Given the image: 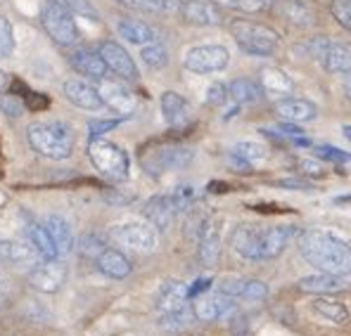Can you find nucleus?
Listing matches in <instances>:
<instances>
[{"label":"nucleus","mask_w":351,"mask_h":336,"mask_svg":"<svg viewBox=\"0 0 351 336\" xmlns=\"http://www.w3.org/2000/svg\"><path fill=\"white\" fill-rule=\"evenodd\" d=\"M261 232L263 227H256L252 223H242L237 225L230 235V246L240 258L250 263H263V253H261Z\"/></svg>","instance_id":"obj_13"},{"label":"nucleus","mask_w":351,"mask_h":336,"mask_svg":"<svg viewBox=\"0 0 351 336\" xmlns=\"http://www.w3.org/2000/svg\"><path fill=\"white\" fill-rule=\"evenodd\" d=\"M211 284H214V280H211V277H197V280H195L188 287V298L193 301V298L202 296V294H206L211 289Z\"/></svg>","instance_id":"obj_51"},{"label":"nucleus","mask_w":351,"mask_h":336,"mask_svg":"<svg viewBox=\"0 0 351 336\" xmlns=\"http://www.w3.org/2000/svg\"><path fill=\"white\" fill-rule=\"evenodd\" d=\"M223 220L219 216L204 218L197 235V258L204 268H214L221 256V232H223Z\"/></svg>","instance_id":"obj_11"},{"label":"nucleus","mask_w":351,"mask_h":336,"mask_svg":"<svg viewBox=\"0 0 351 336\" xmlns=\"http://www.w3.org/2000/svg\"><path fill=\"white\" fill-rule=\"evenodd\" d=\"M214 5H223L228 10L235 12H245V14H256V12H266L276 5V0H211Z\"/></svg>","instance_id":"obj_36"},{"label":"nucleus","mask_w":351,"mask_h":336,"mask_svg":"<svg viewBox=\"0 0 351 336\" xmlns=\"http://www.w3.org/2000/svg\"><path fill=\"white\" fill-rule=\"evenodd\" d=\"M95 88L100 92V100L107 107H112L117 114H121V116H131L133 109H136V97H133V92L121 81H114L107 76V79L97 81Z\"/></svg>","instance_id":"obj_15"},{"label":"nucleus","mask_w":351,"mask_h":336,"mask_svg":"<svg viewBox=\"0 0 351 336\" xmlns=\"http://www.w3.org/2000/svg\"><path fill=\"white\" fill-rule=\"evenodd\" d=\"M117 3L128 10H136V12H164V0H117Z\"/></svg>","instance_id":"obj_46"},{"label":"nucleus","mask_w":351,"mask_h":336,"mask_svg":"<svg viewBox=\"0 0 351 336\" xmlns=\"http://www.w3.org/2000/svg\"><path fill=\"white\" fill-rule=\"evenodd\" d=\"M273 185H278V188H282V190H311V183L302 178H282V180H276Z\"/></svg>","instance_id":"obj_53"},{"label":"nucleus","mask_w":351,"mask_h":336,"mask_svg":"<svg viewBox=\"0 0 351 336\" xmlns=\"http://www.w3.org/2000/svg\"><path fill=\"white\" fill-rule=\"evenodd\" d=\"M188 284L180 280H167L162 282L157 292V301H154V308L159 310V315L164 313H176V310L188 306Z\"/></svg>","instance_id":"obj_20"},{"label":"nucleus","mask_w":351,"mask_h":336,"mask_svg":"<svg viewBox=\"0 0 351 336\" xmlns=\"http://www.w3.org/2000/svg\"><path fill=\"white\" fill-rule=\"evenodd\" d=\"M79 251L84 253L86 258H97L102 251L107 249V244H105V240H102L100 235H84L79 240Z\"/></svg>","instance_id":"obj_42"},{"label":"nucleus","mask_w":351,"mask_h":336,"mask_svg":"<svg viewBox=\"0 0 351 336\" xmlns=\"http://www.w3.org/2000/svg\"><path fill=\"white\" fill-rule=\"evenodd\" d=\"M159 107H162V114L167 118L169 126H183L185 121L190 118V105L183 95L173 90H167L159 100Z\"/></svg>","instance_id":"obj_29"},{"label":"nucleus","mask_w":351,"mask_h":336,"mask_svg":"<svg viewBox=\"0 0 351 336\" xmlns=\"http://www.w3.org/2000/svg\"><path fill=\"white\" fill-rule=\"evenodd\" d=\"M230 34H233L237 48L252 57H271L276 55L278 45H280V36L276 29L259 22H250V19L230 22Z\"/></svg>","instance_id":"obj_3"},{"label":"nucleus","mask_w":351,"mask_h":336,"mask_svg":"<svg viewBox=\"0 0 351 336\" xmlns=\"http://www.w3.org/2000/svg\"><path fill=\"white\" fill-rule=\"evenodd\" d=\"M245 284L247 280L242 277H223L219 284H216V292L223 294V296H230V298H242V292H245Z\"/></svg>","instance_id":"obj_44"},{"label":"nucleus","mask_w":351,"mask_h":336,"mask_svg":"<svg viewBox=\"0 0 351 336\" xmlns=\"http://www.w3.org/2000/svg\"><path fill=\"white\" fill-rule=\"evenodd\" d=\"M27 242L31 246H34L36 251H38V256L43 258V261H55V258L60 256L58 249H55L53 240H50V235L45 232V227L40 225H29L27 227Z\"/></svg>","instance_id":"obj_32"},{"label":"nucleus","mask_w":351,"mask_h":336,"mask_svg":"<svg viewBox=\"0 0 351 336\" xmlns=\"http://www.w3.org/2000/svg\"><path fill=\"white\" fill-rule=\"evenodd\" d=\"M195 196H197V192H195L193 185L183 183V185H176L173 192L169 194V199H171L176 214H183V211H188L195 204Z\"/></svg>","instance_id":"obj_38"},{"label":"nucleus","mask_w":351,"mask_h":336,"mask_svg":"<svg viewBox=\"0 0 351 336\" xmlns=\"http://www.w3.org/2000/svg\"><path fill=\"white\" fill-rule=\"evenodd\" d=\"M313 154L323 161L330 164H351V154L344 152V149L335 147V144H311Z\"/></svg>","instance_id":"obj_39"},{"label":"nucleus","mask_w":351,"mask_h":336,"mask_svg":"<svg viewBox=\"0 0 351 336\" xmlns=\"http://www.w3.org/2000/svg\"><path fill=\"white\" fill-rule=\"evenodd\" d=\"M66 280V266L62 261H43L29 270V284L43 294H55Z\"/></svg>","instance_id":"obj_14"},{"label":"nucleus","mask_w":351,"mask_h":336,"mask_svg":"<svg viewBox=\"0 0 351 336\" xmlns=\"http://www.w3.org/2000/svg\"><path fill=\"white\" fill-rule=\"evenodd\" d=\"M297 168L299 173L304 175H313V178H325V170L318 161H313V159H297Z\"/></svg>","instance_id":"obj_50"},{"label":"nucleus","mask_w":351,"mask_h":336,"mask_svg":"<svg viewBox=\"0 0 351 336\" xmlns=\"http://www.w3.org/2000/svg\"><path fill=\"white\" fill-rule=\"evenodd\" d=\"M180 19L193 27H221L223 14L211 0H183L178 10Z\"/></svg>","instance_id":"obj_16"},{"label":"nucleus","mask_w":351,"mask_h":336,"mask_svg":"<svg viewBox=\"0 0 351 336\" xmlns=\"http://www.w3.org/2000/svg\"><path fill=\"white\" fill-rule=\"evenodd\" d=\"M261 86L252 79H235L228 86V95L233 97L237 105H252L261 97Z\"/></svg>","instance_id":"obj_33"},{"label":"nucleus","mask_w":351,"mask_h":336,"mask_svg":"<svg viewBox=\"0 0 351 336\" xmlns=\"http://www.w3.org/2000/svg\"><path fill=\"white\" fill-rule=\"evenodd\" d=\"M193 161V149L183 147V144L176 142H159V144H149L141 152V164L145 168V173L149 175H162L167 170L183 168Z\"/></svg>","instance_id":"obj_5"},{"label":"nucleus","mask_w":351,"mask_h":336,"mask_svg":"<svg viewBox=\"0 0 351 336\" xmlns=\"http://www.w3.org/2000/svg\"><path fill=\"white\" fill-rule=\"evenodd\" d=\"M193 313L195 320L202 322H214V320H223L237 313V301L223 294H202V296L193 298Z\"/></svg>","instance_id":"obj_12"},{"label":"nucleus","mask_w":351,"mask_h":336,"mask_svg":"<svg viewBox=\"0 0 351 336\" xmlns=\"http://www.w3.org/2000/svg\"><path fill=\"white\" fill-rule=\"evenodd\" d=\"M88 157H90L93 166L112 183H123L128 178L131 161H128V154L119 144L97 138V140H90V144H88Z\"/></svg>","instance_id":"obj_6"},{"label":"nucleus","mask_w":351,"mask_h":336,"mask_svg":"<svg viewBox=\"0 0 351 336\" xmlns=\"http://www.w3.org/2000/svg\"><path fill=\"white\" fill-rule=\"evenodd\" d=\"M102 196H105V199L110 201V204H114V206H123V204H128V201L133 199L131 194H121V192H117V190H114V192L110 190V192H105Z\"/></svg>","instance_id":"obj_54"},{"label":"nucleus","mask_w":351,"mask_h":336,"mask_svg":"<svg viewBox=\"0 0 351 336\" xmlns=\"http://www.w3.org/2000/svg\"><path fill=\"white\" fill-rule=\"evenodd\" d=\"M143 216H145L147 223L154 225L157 230H169V225L173 223V218L178 214H176L169 194H154L152 199H147L145 209H143Z\"/></svg>","instance_id":"obj_23"},{"label":"nucleus","mask_w":351,"mask_h":336,"mask_svg":"<svg viewBox=\"0 0 351 336\" xmlns=\"http://www.w3.org/2000/svg\"><path fill=\"white\" fill-rule=\"evenodd\" d=\"M119 36H123V40L133 45H149L157 40V34L149 24L141 22V19H119L117 24Z\"/></svg>","instance_id":"obj_30"},{"label":"nucleus","mask_w":351,"mask_h":336,"mask_svg":"<svg viewBox=\"0 0 351 336\" xmlns=\"http://www.w3.org/2000/svg\"><path fill=\"white\" fill-rule=\"evenodd\" d=\"M95 263H97V270L110 277V280H126L133 272L131 261L119 249H105L95 258Z\"/></svg>","instance_id":"obj_25"},{"label":"nucleus","mask_w":351,"mask_h":336,"mask_svg":"<svg viewBox=\"0 0 351 336\" xmlns=\"http://www.w3.org/2000/svg\"><path fill=\"white\" fill-rule=\"evenodd\" d=\"M302 48H304V53L308 57H313L328 74H335V76H339V79H344V83L351 88V45L318 36V38H308Z\"/></svg>","instance_id":"obj_4"},{"label":"nucleus","mask_w":351,"mask_h":336,"mask_svg":"<svg viewBox=\"0 0 351 336\" xmlns=\"http://www.w3.org/2000/svg\"><path fill=\"white\" fill-rule=\"evenodd\" d=\"M40 261L38 251L29 242H0V263H8L12 268L31 270Z\"/></svg>","instance_id":"obj_19"},{"label":"nucleus","mask_w":351,"mask_h":336,"mask_svg":"<svg viewBox=\"0 0 351 336\" xmlns=\"http://www.w3.org/2000/svg\"><path fill=\"white\" fill-rule=\"evenodd\" d=\"M62 92H64V97L71 102V105L81 107V109L100 112L102 107H105V102L100 100V92H97V88L90 86L84 79L64 81V86H62Z\"/></svg>","instance_id":"obj_17"},{"label":"nucleus","mask_w":351,"mask_h":336,"mask_svg":"<svg viewBox=\"0 0 351 336\" xmlns=\"http://www.w3.org/2000/svg\"><path fill=\"white\" fill-rule=\"evenodd\" d=\"M112 240L138 253H152L159 244V230L143 220H128L112 227Z\"/></svg>","instance_id":"obj_8"},{"label":"nucleus","mask_w":351,"mask_h":336,"mask_svg":"<svg viewBox=\"0 0 351 336\" xmlns=\"http://www.w3.org/2000/svg\"><path fill=\"white\" fill-rule=\"evenodd\" d=\"M330 12L335 22L351 34V0H330Z\"/></svg>","instance_id":"obj_41"},{"label":"nucleus","mask_w":351,"mask_h":336,"mask_svg":"<svg viewBox=\"0 0 351 336\" xmlns=\"http://www.w3.org/2000/svg\"><path fill=\"white\" fill-rule=\"evenodd\" d=\"M141 60L145 62V66H149L152 71H159L169 64V53L159 40H154V43H149V45H143Z\"/></svg>","instance_id":"obj_37"},{"label":"nucleus","mask_w":351,"mask_h":336,"mask_svg":"<svg viewBox=\"0 0 351 336\" xmlns=\"http://www.w3.org/2000/svg\"><path fill=\"white\" fill-rule=\"evenodd\" d=\"M297 237V227L294 225H273V227H263L261 232V253L263 261H273L278 258L282 251L290 246V242Z\"/></svg>","instance_id":"obj_18"},{"label":"nucleus","mask_w":351,"mask_h":336,"mask_svg":"<svg viewBox=\"0 0 351 336\" xmlns=\"http://www.w3.org/2000/svg\"><path fill=\"white\" fill-rule=\"evenodd\" d=\"M97 53H100L102 62H105L107 71H110V74H114L117 79L138 81L136 62H133V57L126 53V48H123V45H119L117 40H102L100 48H97Z\"/></svg>","instance_id":"obj_10"},{"label":"nucleus","mask_w":351,"mask_h":336,"mask_svg":"<svg viewBox=\"0 0 351 336\" xmlns=\"http://www.w3.org/2000/svg\"><path fill=\"white\" fill-rule=\"evenodd\" d=\"M27 140L34 152H38L45 159H53V161L69 159L71 152H74V133L64 121L31 123L27 131Z\"/></svg>","instance_id":"obj_2"},{"label":"nucleus","mask_w":351,"mask_h":336,"mask_svg":"<svg viewBox=\"0 0 351 336\" xmlns=\"http://www.w3.org/2000/svg\"><path fill=\"white\" fill-rule=\"evenodd\" d=\"M228 86L223 83H211L209 88H206V105L211 107H221L226 105V100H228Z\"/></svg>","instance_id":"obj_48"},{"label":"nucleus","mask_w":351,"mask_h":336,"mask_svg":"<svg viewBox=\"0 0 351 336\" xmlns=\"http://www.w3.org/2000/svg\"><path fill=\"white\" fill-rule=\"evenodd\" d=\"M0 107H3L8 116H19V114H22V109H24V102H19L17 97H5V95H0Z\"/></svg>","instance_id":"obj_52"},{"label":"nucleus","mask_w":351,"mask_h":336,"mask_svg":"<svg viewBox=\"0 0 351 336\" xmlns=\"http://www.w3.org/2000/svg\"><path fill=\"white\" fill-rule=\"evenodd\" d=\"M69 62H71V66H74L79 74H84L86 79H90V81H102V79H107V66H105V62H102V57L100 53H93V50H76V53H71L69 55Z\"/></svg>","instance_id":"obj_24"},{"label":"nucleus","mask_w":351,"mask_h":336,"mask_svg":"<svg viewBox=\"0 0 351 336\" xmlns=\"http://www.w3.org/2000/svg\"><path fill=\"white\" fill-rule=\"evenodd\" d=\"M193 322H195V313H193V308H188V306L176 310V313L159 315V327L167 329V332H183V329H188Z\"/></svg>","instance_id":"obj_35"},{"label":"nucleus","mask_w":351,"mask_h":336,"mask_svg":"<svg viewBox=\"0 0 351 336\" xmlns=\"http://www.w3.org/2000/svg\"><path fill=\"white\" fill-rule=\"evenodd\" d=\"M43 227L50 235V240H53V244L60 256H66V253L74 249V230H71V225L66 218H62L58 214H50L48 218H45Z\"/></svg>","instance_id":"obj_26"},{"label":"nucleus","mask_w":351,"mask_h":336,"mask_svg":"<svg viewBox=\"0 0 351 336\" xmlns=\"http://www.w3.org/2000/svg\"><path fill=\"white\" fill-rule=\"evenodd\" d=\"M230 157L237 159V161L247 164V166H254V164L266 161V147L259 142H252V140H242L237 142L230 152Z\"/></svg>","instance_id":"obj_34"},{"label":"nucleus","mask_w":351,"mask_h":336,"mask_svg":"<svg viewBox=\"0 0 351 336\" xmlns=\"http://www.w3.org/2000/svg\"><path fill=\"white\" fill-rule=\"evenodd\" d=\"M121 121L123 118H93V121L88 123V135H90V140H97V138L105 135V133L114 131Z\"/></svg>","instance_id":"obj_47"},{"label":"nucleus","mask_w":351,"mask_h":336,"mask_svg":"<svg viewBox=\"0 0 351 336\" xmlns=\"http://www.w3.org/2000/svg\"><path fill=\"white\" fill-rule=\"evenodd\" d=\"M40 24H43L45 34L58 45H74L79 40L76 19L62 0H48L43 5V10H40Z\"/></svg>","instance_id":"obj_7"},{"label":"nucleus","mask_w":351,"mask_h":336,"mask_svg":"<svg viewBox=\"0 0 351 336\" xmlns=\"http://www.w3.org/2000/svg\"><path fill=\"white\" fill-rule=\"evenodd\" d=\"M50 105V100L45 95H38V92H24V107L29 112H45Z\"/></svg>","instance_id":"obj_49"},{"label":"nucleus","mask_w":351,"mask_h":336,"mask_svg":"<svg viewBox=\"0 0 351 336\" xmlns=\"http://www.w3.org/2000/svg\"><path fill=\"white\" fill-rule=\"evenodd\" d=\"M299 253L318 272L351 277V246L325 230H308L299 237Z\"/></svg>","instance_id":"obj_1"},{"label":"nucleus","mask_w":351,"mask_h":336,"mask_svg":"<svg viewBox=\"0 0 351 336\" xmlns=\"http://www.w3.org/2000/svg\"><path fill=\"white\" fill-rule=\"evenodd\" d=\"M280 14L294 27H311L316 22V10L308 0H276Z\"/></svg>","instance_id":"obj_28"},{"label":"nucleus","mask_w":351,"mask_h":336,"mask_svg":"<svg viewBox=\"0 0 351 336\" xmlns=\"http://www.w3.org/2000/svg\"><path fill=\"white\" fill-rule=\"evenodd\" d=\"M347 284L342 282V277L337 275H328V272H313L306 275L297 282V289L304 294H311V296H330V294H337Z\"/></svg>","instance_id":"obj_22"},{"label":"nucleus","mask_w":351,"mask_h":336,"mask_svg":"<svg viewBox=\"0 0 351 336\" xmlns=\"http://www.w3.org/2000/svg\"><path fill=\"white\" fill-rule=\"evenodd\" d=\"M5 83H8V76H5V71H0V92H3Z\"/></svg>","instance_id":"obj_55"},{"label":"nucleus","mask_w":351,"mask_h":336,"mask_svg":"<svg viewBox=\"0 0 351 336\" xmlns=\"http://www.w3.org/2000/svg\"><path fill=\"white\" fill-rule=\"evenodd\" d=\"M230 62V53L226 45L206 43V45H195L190 48L183 57V66L190 74H216V71H223Z\"/></svg>","instance_id":"obj_9"},{"label":"nucleus","mask_w":351,"mask_h":336,"mask_svg":"<svg viewBox=\"0 0 351 336\" xmlns=\"http://www.w3.org/2000/svg\"><path fill=\"white\" fill-rule=\"evenodd\" d=\"M311 310L321 320H325V322L335 324V327H344V324H349V320H351V313L347 310V306L335 301V298H330V296H316L311 301Z\"/></svg>","instance_id":"obj_27"},{"label":"nucleus","mask_w":351,"mask_h":336,"mask_svg":"<svg viewBox=\"0 0 351 336\" xmlns=\"http://www.w3.org/2000/svg\"><path fill=\"white\" fill-rule=\"evenodd\" d=\"M276 112L280 118H285L287 123H308L316 118V105L304 97H282V100L276 102Z\"/></svg>","instance_id":"obj_21"},{"label":"nucleus","mask_w":351,"mask_h":336,"mask_svg":"<svg viewBox=\"0 0 351 336\" xmlns=\"http://www.w3.org/2000/svg\"><path fill=\"white\" fill-rule=\"evenodd\" d=\"M268 296V284L261 280H247L245 284V292H242V301H250V303H259L266 301Z\"/></svg>","instance_id":"obj_45"},{"label":"nucleus","mask_w":351,"mask_h":336,"mask_svg":"<svg viewBox=\"0 0 351 336\" xmlns=\"http://www.w3.org/2000/svg\"><path fill=\"white\" fill-rule=\"evenodd\" d=\"M14 53V31L8 17L0 14V57H10Z\"/></svg>","instance_id":"obj_43"},{"label":"nucleus","mask_w":351,"mask_h":336,"mask_svg":"<svg viewBox=\"0 0 351 336\" xmlns=\"http://www.w3.org/2000/svg\"><path fill=\"white\" fill-rule=\"evenodd\" d=\"M261 90L271 92L278 97H290V92L294 90L292 79L280 69H263L261 71Z\"/></svg>","instance_id":"obj_31"},{"label":"nucleus","mask_w":351,"mask_h":336,"mask_svg":"<svg viewBox=\"0 0 351 336\" xmlns=\"http://www.w3.org/2000/svg\"><path fill=\"white\" fill-rule=\"evenodd\" d=\"M62 3L69 8V12L74 17H84L88 22H100V14H97L95 5L90 0H62Z\"/></svg>","instance_id":"obj_40"},{"label":"nucleus","mask_w":351,"mask_h":336,"mask_svg":"<svg viewBox=\"0 0 351 336\" xmlns=\"http://www.w3.org/2000/svg\"><path fill=\"white\" fill-rule=\"evenodd\" d=\"M3 289H5V277H3V270H0V296H3Z\"/></svg>","instance_id":"obj_57"},{"label":"nucleus","mask_w":351,"mask_h":336,"mask_svg":"<svg viewBox=\"0 0 351 336\" xmlns=\"http://www.w3.org/2000/svg\"><path fill=\"white\" fill-rule=\"evenodd\" d=\"M342 131H344V138H347V140L351 142V126H344Z\"/></svg>","instance_id":"obj_56"}]
</instances>
